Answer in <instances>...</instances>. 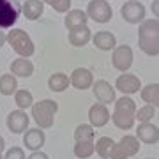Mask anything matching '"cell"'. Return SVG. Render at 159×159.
Masks as SVG:
<instances>
[{
	"instance_id": "34",
	"label": "cell",
	"mask_w": 159,
	"mask_h": 159,
	"mask_svg": "<svg viewBox=\"0 0 159 159\" xmlns=\"http://www.w3.org/2000/svg\"><path fill=\"white\" fill-rule=\"evenodd\" d=\"M108 159H127V156H125L124 150H122V148L115 143L113 148H111V152H110V157Z\"/></svg>"
},
{
	"instance_id": "4",
	"label": "cell",
	"mask_w": 159,
	"mask_h": 159,
	"mask_svg": "<svg viewBox=\"0 0 159 159\" xmlns=\"http://www.w3.org/2000/svg\"><path fill=\"white\" fill-rule=\"evenodd\" d=\"M87 16L97 23H108L113 18V9L106 0H90L87 6Z\"/></svg>"
},
{
	"instance_id": "16",
	"label": "cell",
	"mask_w": 159,
	"mask_h": 159,
	"mask_svg": "<svg viewBox=\"0 0 159 159\" xmlns=\"http://www.w3.org/2000/svg\"><path fill=\"white\" fill-rule=\"evenodd\" d=\"M71 46H76V48H81L85 46L89 41L92 39V30L87 27V25H81V27H76V29H71L69 30V35H67Z\"/></svg>"
},
{
	"instance_id": "38",
	"label": "cell",
	"mask_w": 159,
	"mask_h": 159,
	"mask_svg": "<svg viewBox=\"0 0 159 159\" xmlns=\"http://www.w3.org/2000/svg\"><path fill=\"white\" fill-rule=\"evenodd\" d=\"M4 150H6V140L0 136V154H4Z\"/></svg>"
},
{
	"instance_id": "23",
	"label": "cell",
	"mask_w": 159,
	"mask_h": 159,
	"mask_svg": "<svg viewBox=\"0 0 159 159\" xmlns=\"http://www.w3.org/2000/svg\"><path fill=\"white\" fill-rule=\"evenodd\" d=\"M122 150L125 152L127 157H133V156H136L138 150H140V140L136 136H131V134H125V136L120 138V142L117 143Z\"/></svg>"
},
{
	"instance_id": "10",
	"label": "cell",
	"mask_w": 159,
	"mask_h": 159,
	"mask_svg": "<svg viewBox=\"0 0 159 159\" xmlns=\"http://www.w3.org/2000/svg\"><path fill=\"white\" fill-rule=\"evenodd\" d=\"M110 119H111V115H110V110L106 104L96 102L89 110V122L92 127H104L110 122Z\"/></svg>"
},
{
	"instance_id": "15",
	"label": "cell",
	"mask_w": 159,
	"mask_h": 159,
	"mask_svg": "<svg viewBox=\"0 0 159 159\" xmlns=\"http://www.w3.org/2000/svg\"><path fill=\"white\" fill-rule=\"evenodd\" d=\"M92 43H94V46H96L97 50L110 51V50H115L117 37L110 30H101V32H96V34L92 35Z\"/></svg>"
},
{
	"instance_id": "41",
	"label": "cell",
	"mask_w": 159,
	"mask_h": 159,
	"mask_svg": "<svg viewBox=\"0 0 159 159\" xmlns=\"http://www.w3.org/2000/svg\"><path fill=\"white\" fill-rule=\"evenodd\" d=\"M147 159H154V157H147Z\"/></svg>"
},
{
	"instance_id": "24",
	"label": "cell",
	"mask_w": 159,
	"mask_h": 159,
	"mask_svg": "<svg viewBox=\"0 0 159 159\" xmlns=\"http://www.w3.org/2000/svg\"><path fill=\"white\" fill-rule=\"evenodd\" d=\"M138 46L148 57L159 55V39H156V37H142V35H138Z\"/></svg>"
},
{
	"instance_id": "22",
	"label": "cell",
	"mask_w": 159,
	"mask_h": 159,
	"mask_svg": "<svg viewBox=\"0 0 159 159\" xmlns=\"http://www.w3.org/2000/svg\"><path fill=\"white\" fill-rule=\"evenodd\" d=\"M138 35H142V37H156V39H159V21L156 20V18H145V20L140 23Z\"/></svg>"
},
{
	"instance_id": "33",
	"label": "cell",
	"mask_w": 159,
	"mask_h": 159,
	"mask_svg": "<svg viewBox=\"0 0 159 159\" xmlns=\"http://www.w3.org/2000/svg\"><path fill=\"white\" fill-rule=\"evenodd\" d=\"M4 159H27V156H25V150L21 147H11L6 152Z\"/></svg>"
},
{
	"instance_id": "42",
	"label": "cell",
	"mask_w": 159,
	"mask_h": 159,
	"mask_svg": "<svg viewBox=\"0 0 159 159\" xmlns=\"http://www.w3.org/2000/svg\"><path fill=\"white\" fill-rule=\"evenodd\" d=\"M106 2H108V0H106Z\"/></svg>"
},
{
	"instance_id": "7",
	"label": "cell",
	"mask_w": 159,
	"mask_h": 159,
	"mask_svg": "<svg viewBox=\"0 0 159 159\" xmlns=\"http://www.w3.org/2000/svg\"><path fill=\"white\" fill-rule=\"evenodd\" d=\"M145 6H143L142 2H138V0H129V2H125L122 9H120V14L124 18L127 23H142L145 20Z\"/></svg>"
},
{
	"instance_id": "27",
	"label": "cell",
	"mask_w": 159,
	"mask_h": 159,
	"mask_svg": "<svg viewBox=\"0 0 159 159\" xmlns=\"http://www.w3.org/2000/svg\"><path fill=\"white\" fill-rule=\"evenodd\" d=\"M73 152L78 159H89L92 154L96 152V143L94 142H76Z\"/></svg>"
},
{
	"instance_id": "2",
	"label": "cell",
	"mask_w": 159,
	"mask_h": 159,
	"mask_svg": "<svg viewBox=\"0 0 159 159\" xmlns=\"http://www.w3.org/2000/svg\"><path fill=\"white\" fill-rule=\"evenodd\" d=\"M7 43H9V46L23 58H30L35 51L34 41L30 39V35L23 29H12L11 32L7 34Z\"/></svg>"
},
{
	"instance_id": "20",
	"label": "cell",
	"mask_w": 159,
	"mask_h": 159,
	"mask_svg": "<svg viewBox=\"0 0 159 159\" xmlns=\"http://www.w3.org/2000/svg\"><path fill=\"white\" fill-rule=\"evenodd\" d=\"M71 85V80L66 73H53L48 78V89L51 92H64Z\"/></svg>"
},
{
	"instance_id": "25",
	"label": "cell",
	"mask_w": 159,
	"mask_h": 159,
	"mask_svg": "<svg viewBox=\"0 0 159 159\" xmlns=\"http://www.w3.org/2000/svg\"><path fill=\"white\" fill-rule=\"evenodd\" d=\"M18 90V80L14 74H2L0 76V94L2 96H12Z\"/></svg>"
},
{
	"instance_id": "36",
	"label": "cell",
	"mask_w": 159,
	"mask_h": 159,
	"mask_svg": "<svg viewBox=\"0 0 159 159\" xmlns=\"http://www.w3.org/2000/svg\"><path fill=\"white\" fill-rule=\"evenodd\" d=\"M29 159H50V157H48V154H44L43 150H35V152H32L29 156Z\"/></svg>"
},
{
	"instance_id": "31",
	"label": "cell",
	"mask_w": 159,
	"mask_h": 159,
	"mask_svg": "<svg viewBox=\"0 0 159 159\" xmlns=\"http://www.w3.org/2000/svg\"><path fill=\"white\" fill-rule=\"evenodd\" d=\"M154 115H156V108L150 106V104H145V106H142V108L136 110L134 119H136L140 124H147V122H152Z\"/></svg>"
},
{
	"instance_id": "21",
	"label": "cell",
	"mask_w": 159,
	"mask_h": 159,
	"mask_svg": "<svg viewBox=\"0 0 159 159\" xmlns=\"http://www.w3.org/2000/svg\"><path fill=\"white\" fill-rule=\"evenodd\" d=\"M140 96L147 104L159 108V83H148L140 90Z\"/></svg>"
},
{
	"instance_id": "37",
	"label": "cell",
	"mask_w": 159,
	"mask_h": 159,
	"mask_svg": "<svg viewBox=\"0 0 159 159\" xmlns=\"http://www.w3.org/2000/svg\"><path fill=\"white\" fill-rule=\"evenodd\" d=\"M6 43H7V34L6 32H2V29H0V48L6 44Z\"/></svg>"
},
{
	"instance_id": "18",
	"label": "cell",
	"mask_w": 159,
	"mask_h": 159,
	"mask_svg": "<svg viewBox=\"0 0 159 159\" xmlns=\"http://www.w3.org/2000/svg\"><path fill=\"white\" fill-rule=\"evenodd\" d=\"M87 21H89V16L81 9H71V11L66 12V18H64V25H66L67 30L81 27V25H87Z\"/></svg>"
},
{
	"instance_id": "32",
	"label": "cell",
	"mask_w": 159,
	"mask_h": 159,
	"mask_svg": "<svg viewBox=\"0 0 159 159\" xmlns=\"http://www.w3.org/2000/svg\"><path fill=\"white\" fill-rule=\"evenodd\" d=\"M50 6L55 12H64L66 14L67 11H71V0H51Z\"/></svg>"
},
{
	"instance_id": "26",
	"label": "cell",
	"mask_w": 159,
	"mask_h": 159,
	"mask_svg": "<svg viewBox=\"0 0 159 159\" xmlns=\"http://www.w3.org/2000/svg\"><path fill=\"white\" fill-rule=\"evenodd\" d=\"M14 101H16L18 110H29V108H32V104H34V96H32V92L27 90V89H18V90L14 92Z\"/></svg>"
},
{
	"instance_id": "9",
	"label": "cell",
	"mask_w": 159,
	"mask_h": 159,
	"mask_svg": "<svg viewBox=\"0 0 159 159\" xmlns=\"http://www.w3.org/2000/svg\"><path fill=\"white\" fill-rule=\"evenodd\" d=\"M115 89L120 90L124 96H131V94H136L142 90V81L136 74H120L115 81Z\"/></svg>"
},
{
	"instance_id": "13",
	"label": "cell",
	"mask_w": 159,
	"mask_h": 159,
	"mask_svg": "<svg viewBox=\"0 0 159 159\" xmlns=\"http://www.w3.org/2000/svg\"><path fill=\"white\" fill-rule=\"evenodd\" d=\"M136 138L140 140V143H145V145H154V143L159 142V127L154 125L152 122H147V124H140L136 129Z\"/></svg>"
},
{
	"instance_id": "6",
	"label": "cell",
	"mask_w": 159,
	"mask_h": 159,
	"mask_svg": "<svg viewBox=\"0 0 159 159\" xmlns=\"http://www.w3.org/2000/svg\"><path fill=\"white\" fill-rule=\"evenodd\" d=\"M6 124H7V129L11 131L12 134H21V133L29 129L30 117L25 110H14V111L7 115Z\"/></svg>"
},
{
	"instance_id": "14",
	"label": "cell",
	"mask_w": 159,
	"mask_h": 159,
	"mask_svg": "<svg viewBox=\"0 0 159 159\" xmlns=\"http://www.w3.org/2000/svg\"><path fill=\"white\" fill-rule=\"evenodd\" d=\"M44 12V2L43 0H25L21 4V14L29 21H35L39 20Z\"/></svg>"
},
{
	"instance_id": "40",
	"label": "cell",
	"mask_w": 159,
	"mask_h": 159,
	"mask_svg": "<svg viewBox=\"0 0 159 159\" xmlns=\"http://www.w3.org/2000/svg\"><path fill=\"white\" fill-rule=\"evenodd\" d=\"M0 159H4V156H2V154H0Z\"/></svg>"
},
{
	"instance_id": "17",
	"label": "cell",
	"mask_w": 159,
	"mask_h": 159,
	"mask_svg": "<svg viewBox=\"0 0 159 159\" xmlns=\"http://www.w3.org/2000/svg\"><path fill=\"white\" fill-rule=\"evenodd\" d=\"M11 74H14L16 78H30L34 74V64L29 58H16L11 62Z\"/></svg>"
},
{
	"instance_id": "8",
	"label": "cell",
	"mask_w": 159,
	"mask_h": 159,
	"mask_svg": "<svg viewBox=\"0 0 159 159\" xmlns=\"http://www.w3.org/2000/svg\"><path fill=\"white\" fill-rule=\"evenodd\" d=\"M92 92H94V97L97 99V102H101V104H113L115 99H117L113 85L110 81H106V80H97V81H94Z\"/></svg>"
},
{
	"instance_id": "19",
	"label": "cell",
	"mask_w": 159,
	"mask_h": 159,
	"mask_svg": "<svg viewBox=\"0 0 159 159\" xmlns=\"http://www.w3.org/2000/svg\"><path fill=\"white\" fill-rule=\"evenodd\" d=\"M111 120H113V124L122 131H129L133 129V125H134V113H129V111H117L113 110V115H111Z\"/></svg>"
},
{
	"instance_id": "12",
	"label": "cell",
	"mask_w": 159,
	"mask_h": 159,
	"mask_svg": "<svg viewBox=\"0 0 159 159\" xmlns=\"http://www.w3.org/2000/svg\"><path fill=\"white\" fill-rule=\"evenodd\" d=\"M71 85L78 90H87L94 85V74L85 67H76L71 73Z\"/></svg>"
},
{
	"instance_id": "3",
	"label": "cell",
	"mask_w": 159,
	"mask_h": 159,
	"mask_svg": "<svg viewBox=\"0 0 159 159\" xmlns=\"http://www.w3.org/2000/svg\"><path fill=\"white\" fill-rule=\"evenodd\" d=\"M21 4L18 0H0V29H11L20 20Z\"/></svg>"
},
{
	"instance_id": "28",
	"label": "cell",
	"mask_w": 159,
	"mask_h": 159,
	"mask_svg": "<svg viewBox=\"0 0 159 159\" xmlns=\"http://www.w3.org/2000/svg\"><path fill=\"white\" fill-rule=\"evenodd\" d=\"M96 136V131L90 124H80L74 129V140L76 142H92Z\"/></svg>"
},
{
	"instance_id": "39",
	"label": "cell",
	"mask_w": 159,
	"mask_h": 159,
	"mask_svg": "<svg viewBox=\"0 0 159 159\" xmlns=\"http://www.w3.org/2000/svg\"><path fill=\"white\" fill-rule=\"evenodd\" d=\"M43 2H44V4H50V2H51V0H43Z\"/></svg>"
},
{
	"instance_id": "5",
	"label": "cell",
	"mask_w": 159,
	"mask_h": 159,
	"mask_svg": "<svg viewBox=\"0 0 159 159\" xmlns=\"http://www.w3.org/2000/svg\"><path fill=\"white\" fill-rule=\"evenodd\" d=\"M133 60H134V55H133L131 46H127V44L115 46L113 55H111V64H113V67L117 69V71L127 73L129 67L133 66Z\"/></svg>"
},
{
	"instance_id": "29",
	"label": "cell",
	"mask_w": 159,
	"mask_h": 159,
	"mask_svg": "<svg viewBox=\"0 0 159 159\" xmlns=\"http://www.w3.org/2000/svg\"><path fill=\"white\" fill-rule=\"evenodd\" d=\"M113 145H115V142L110 136H101L96 142V152L99 154V157L101 159H108L110 152H111V148H113Z\"/></svg>"
},
{
	"instance_id": "35",
	"label": "cell",
	"mask_w": 159,
	"mask_h": 159,
	"mask_svg": "<svg viewBox=\"0 0 159 159\" xmlns=\"http://www.w3.org/2000/svg\"><path fill=\"white\" fill-rule=\"evenodd\" d=\"M150 11H152L154 18L159 21V0H154L152 4H150Z\"/></svg>"
},
{
	"instance_id": "30",
	"label": "cell",
	"mask_w": 159,
	"mask_h": 159,
	"mask_svg": "<svg viewBox=\"0 0 159 159\" xmlns=\"http://www.w3.org/2000/svg\"><path fill=\"white\" fill-rule=\"evenodd\" d=\"M115 110L117 111H129V113H136V102L133 101L129 96H122L119 99H115Z\"/></svg>"
},
{
	"instance_id": "11",
	"label": "cell",
	"mask_w": 159,
	"mask_h": 159,
	"mask_svg": "<svg viewBox=\"0 0 159 159\" xmlns=\"http://www.w3.org/2000/svg\"><path fill=\"white\" fill-rule=\"evenodd\" d=\"M44 142H46V134L41 127H34V129L29 127V129L23 133V145H25V148H29L32 152L41 150L43 145H44Z\"/></svg>"
},
{
	"instance_id": "1",
	"label": "cell",
	"mask_w": 159,
	"mask_h": 159,
	"mask_svg": "<svg viewBox=\"0 0 159 159\" xmlns=\"http://www.w3.org/2000/svg\"><path fill=\"white\" fill-rule=\"evenodd\" d=\"M58 111V102L53 99H43L32 104V117L41 129H50L55 122V113Z\"/></svg>"
}]
</instances>
